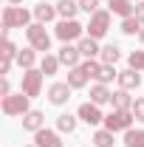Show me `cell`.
<instances>
[{
	"mask_svg": "<svg viewBox=\"0 0 144 147\" xmlns=\"http://www.w3.org/2000/svg\"><path fill=\"white\" fill-rule=\"evenodd\" d=\"M31 17H34V11H28L23 6H6L3 9V28L6 31H11V28H28Z\"/></svg>",
	"mask_w": 144,
	"mask_h": 147,
	"instance_id": "obj_1",
	"label": "cell"
},
{
	"mask_svg": "<svg viewBox=\"0 0 144 147\" xmlns=\"http://www.w3.org/2000/svg\"><path fill=\"white\" fill-rule=\"evenodd\" d=\"M26 40H28V45H31L34 51H42V54L51 51V37H48V31H45L42 23H31V26L26 28Z\"/></svg>",
	"mask_w": 144,
	"mask_h": 147,
	"instance_id": "obj_2",
	"label": "cell"
},
{
	"mask_svg": "<svg viewBox=\"0 0 144 147\" xmlns=\"http://www.w3.org/2000/svg\"><path fill=\"white\" fill-rule=\"evenodd\" d=\"M28 102H31V96H26V93H9V96H3V102H0V108L6 116H26L28 113Z\"/></svg>",
	"mask_w": 144,
	"mask_h": 147,
	"instance_id": "obj_3",
	"label": "cell"
},
{
	"mask_svg": "<svg viewBox=\"0 0 144 147\" xmlns=\"http://www.w3.org/2000/svg\"><path fill=\"white\" fill-rule=\"evenodd\" d=\"M133 122H136V116H133V110H110L108 116H105V127L113 130V133H127V130L133 127Z\"/></svg>",
	"mask_w": 144,
	"mask_h": 147,
	"instance_id": "obj_4",
	"label": "cell"
},
{
	"mask_svg": "<svg viewBox=\"0 0 144 147\" xmlns=\"http://www.w3.org/2000/svg\"><path fill=\"white\" fill-rule=\"evenodd\" d=\"M88 37H93V40H102V37L110 31V11L108 9H99L96 14H90V20H88Z\"/></svg>",
	"mask_w": 144,
	"mask_h": 147,
	"instance_id": "obj_5",
	"label": "cell"
},
{
	"mask_svg": "<svg viewBox=\"0 0 144 147\" xmlns=\"http://www.w3.org/2000/svg\"><path fill=\"white\" fill-rule=\"evenodd\" d=\"M85 26L79 23V20H59V26H57V37L62 40V42H79L82 37H85Z\"/></svg>",
	"mask_w": 144,
	"mask_h": 147,
	"instance_id": "obj_6",
	"label": "cell"
},
{
	"mask_svg": "<svg viewBox=\"0 0 144 147\" xmlns=\"http://www.w3.org/2000/svg\"><path fill=\"white\" fill-rule=\"evenodd\" d=\"M42 76L45 74L40 71V68H28V71H23V79H20V91L26 93V96H40L42 91Z\"/></svg>",
	"mask_w": 144,
	"mask_h": 147,
	"instance_id": "obj_7",
	"label": "cell"
},
{
	"mask_svg": "<svg viewBox=\"0 0 144 147\" xmlns=\"http://www.w3.org/2000/svg\"><path fill=\"white\" fill-rule=\"evenodd\" d=\"M76 116H79L85 125H93V127L105 122V113L99 110V105H93V102H82V105H79V110H76Z\"/></svg>",
	"mask_w": 144,
	"mask_h": 147,
	"instance_id": "obj_8",
	"label": "cell"
},
{
	"mask_svg": "<svg viewBox=\"0 0 144 147\" xmlns=\"http://www.w3.org/2000/svg\"><path fill=\"white\" fill-rule=\"evenodd\" d=\"M59 62L65 65V68H76V65H82V51H79V45H73V42H62V48H59Z\"/></svg>",
	"mask_w": 144,
	"mask_h": 147,
	"instance_id": "obj_9",
	"label": "cell"
},
{
	"mask_svg": "<svg viewBox=\"0 0 144 147\" xmlns=\"http://www.w3.org/2000/svg\"><path fill=\"white\" fill-rule=\"evenodd\" d=\"M71 91H73V88L68 85V82H54V85L48 88V102L59 108V105H65V102L71 99Z\"/></svg>",
	"mask_w": 144,
	"mask_h": 147,
	"instance_id": "obj_10",
	"label": "cell"
},
{
	"mask_svg": "<svg viewBox=\"0 0 144 147\" xmlns=\"http://www.w3.org/2000/svg\"><path fill=\"white\" fill-rule=\"evenodd\" d=\"M34 144L37 147H62V139H59V133L42 127V130H37V133H34Z\"/></svg>",
	"mask_w": 144,
	"mask_h": 147,
	"instance_id": "obj_11",
	"label": "cell"
},
{
	"mask_svg": "<svg viewBox=\"0 0 144 147\" xmlns=\"http://www.w3.org/2000/svg\"><path fill=\"white\" fill-rule=\"evenodd\" d=\"M108 11L124 20V17H133V14H136V6H133L130 0H108Z\"/></svg>",
	"mask_w": 144,
	"mask_h": 147,
	"instance_id": "obj_12",
	"label": "cell"
},
{
	"mask_svg": "<svg viewBox=\"0 0 144 147\" xmlns=\"http://www.w3.org/2000/svg\"><path fill=\"white\" fill-rule=\"evenodd\" d=\"M141 85V74L133 71V68H124V71H119V88H124V91H136Z\"/></svg>",
	"mask_w": 144,
	"mask_h": 147,
	"instance_id": "obj_13",
	"label": "cell"
},
{
	"mask_svg": "<svg viewBox=\"0 0 144 147\" xmlns=\"http://www.w3.org/2000/svg\"><path fill=\"white\" fill-rule=\"evenodd\" d=\"M45 127V116H42V110H28L26 116H23V130H31V133H37V130Z\"/></svg>",
	"mask_w": 144,
	"mask_h": 147,
	"instance_id": "obj_14",
	"label": "cell"
},
{
	"mask_svg": "<svg viewBox=\"0 0 144 147\" xmlns=\"http://www.w3.org/2000/svg\"><path fill=\"white\" fill-rule=\"evenodd\" d=\"M133 102H136V96H130V91H124V88L113 91V99H110L113 110H130V108H133Z\"/></svg>",
	"mask_w": 144,
	"mask_h": 147,
	"instance_id": "obj_15",
	"label": "cell"
},
{
	"mask_svg": "<svg viewBox=\"0 0 144 147\" xmlns=\"http://www.w3.org/2000/svg\"><path fill=\"white\" fill-rule=\"evenodd\" d=\"M110 99H113V91H110L108 85L96 82V85L90 88V102H93V105H99V108H102V105H108Z\"/></svg>",
	"mask_w": 144,
	"mask_h": 147,
	"instance_id": "obj_16",
	"label": "cell"
},
{
	"mask_svg": "<svg viewBox=\"0 0 144 147\" xmlns=\"http://www.w3.org/2000/svg\"><path fill=\"white\" fill-rule=\"evenodd\" d=\"M76 45H79V51H82V57H85V59H96V57L102 54L99 40H93V37H82Z\"/></svg>",
	"mask_w": 144,
	"mask_h": 147,
	"instance_id": "obj_17",
	"label": "cell"
},
{
	"mask_svg": "<svg viewBox=\"0 0 144 147\" xmlns=\"http://www.w3.org/2000/svg\"><path fill=\"white\" fill-rule=\"evenodd\" d=\"M65 82L76 91V88H85V85H88L90 76L85 74V68H82V65H76V68H68V79H65Z\"/></svg>",
	"mask_w": 144,
	"mask_h": 147,
	"instance_id": "obj_18",
	"label": "cell"
},
{
	"mask_svg": "<svg viewBox=\"0 0 144 147\" xmlns=\"http://www.w3.org/2000/svg\"><path fill=\"white\" fill-rule=\"evenodd\" d=\"M76 11H82L79 9V0H59L57 3V14L62 20H76Z\"/></svg>",
	"mask_w": 144,
	"mask_h": 147,
	"instance_id": "obj_19",
	"label": "cell"
},
{
	"mask_svg": "<svg viewBox=\"0 0 144 147\" xmlns=\"http://www.w3.org/2000/svg\"><path fill=\"white\" fill-rule=\"evenodd\" d=\"M57 17V6H48V3H37L34 6V20L37 23H51V20Z\"/></svg>",
	"mask_w": 144,
	"mask_h": 147,
	"instance_id": "obj_20",
	"label": "cell"
},
{
	"mask_svg": "<svg viewBox=\"0 0 144 147\" xmlns=\"http://www.w3.org/2000/svg\"><path fill=\"white\" fill-rule=\"evenodd\" d=\"M76 125H79V116H71V113L57 116V130L59 133H76Z\"/></svg>",
	"mask_w": 144,
	"mask_h": 147,
	"instance_id": "obj_21",
	"label": "cell"
},
{
	"mask_svg": "<svg viewBox=\"0 0 144 147\" xmlns=\"http://www.w3.org/2000/svg\"><path fill=\"white\" fill-rule=\"evenodd\" d=\"M119 57H122V48H119L116 42H110V45H105V48H102L99 62H102V65H116V62H119Z\"/></svg>",
	"mask_w": 144,
	"mask_h": 147,
	"instance_id": "obj_22",
	"label": "cell"
},
{
	"mask_svg": "<svg viewBox=\"0 0 144 147\" xmlns=\"http://www.w3.org/2000/svg\"><path fill=\"white\" fill-rule=\"evenodd\" d=\"M59 57H54V54H42V59H40V71L45 74V76H54L57 71H59Z\"/></svg>",
	"mask_w": 144,
	"mask_h": 147,
	"instance_id": "obj_23",
	"label": "cell"
},
{
	"mask_svg": "<svg viewBox=\"0 0 144 147\" xmlns=\"http://www.w3.org/2000/svg\"><path fill=\"white\" fill-rule=\"evenodd\" d=\"M34 62H37V51L28 45V48H23L17 54V65L23 68V71H28V68H34Z\"/></svg>",
	"mask_w": 144,
	"mask_h": 147,
	"instance_id": "obj_24",
	"label": "cell"
},
{
	"mask_svg": "<svg viewBox=\"0 0 144 147\" xmlns=\"http://www.w3.org/2000/svg\"><path fill=\"white\" fill-rule=\"evenodd\" d=\"M124 147H144V127H130L124 133Z\"/></svg>",
	"mask_w": 144,
	"mask_h": 147,
	"instance_id": "obj_25",
	"label": "cell"
},
{
	"mask_svg": "<svg viewBox=\"0 0 144 147\" xmlns=\"http://www.w3.org/2000/svg\"><path fill=\"white\" fill-rule=\"evenodd\" d=\"M93 147H113V130L102 127L93 133Z\"/></svg>",
	"mask_w": 144,
	"mask_h": 147,
	"instance_id": "obj_26",
	"label": "cell"
},
{
	"mask_svg": "<svg viewBox=\"0 0 144 147\" xmlns=\"http://www.w3.org/2000/svg\"><path fill=\"white\" fill-rule=\"evenodd\" d=\"M17 48H14V42L9 40V37H3V42H0V57L3 59H17Z\"/></svg>",
	"mask_w": 144,
	"mask_h": 147,
	"instance_id": "obj_27",
	"label": "cell"
},
{
	"mask_svg": "<svg viewBox=\"0 0 144 147\" xmlns=\"http://www.w3.org/2000/svg\"><path fill=\"white\" fill-rule=\"evenodd\" d=\"M141 31V23L136 17H124L122 20V34H127V37H133V34H139Z\"/></svg>",
	"mask_w": 144,
	"mask_h": 147,
	"instance_id": "obj_28",
	"label": "cell"
},
{
	"mask_svg": "<svg viewBox=\"0 0 144 147\" xmlns=\"http://www.w3.org/2000/svg\"><path fill=\"white\" fill-rule=\"evenodd\" d=\"M113 79H119V71H116L113 65H102V71H99V76H96V82L108 85V82H113Z\"/></svg>",
	"mask_w": 144,
	"mask_h": 147,
	"instance_id": "obj_29",
	"label": "cell"
},
{
	"mask_svg": "<svg viewBox=\"0 0 144 147\" xmlns=\"http://www.w3.org/2000/svg\"><path fill=\"white\" fill-rule=\"evenodd\" d=\"M127 68H133V71H144V51H133V54L127 57Z\"/></svg>",
	"mask_w": 144,
	"mask_h": 147,
	"instance_id": "obj_30",
	"label": "cell"
},
{
	"mask_svg": "<svg viewBox=\"0 0 144 147\" xmlns=\"http://www.w3.org/2000/svg\"><path fill=\"white\" fill-rule=\"evenodd\" d=\"M82 68H85V74H88L90 79H96L99 71H102V62H99V59H85V62H82Z\"/></svg>",
	"mask_w": 144,
	"mask_h": 147,
	"instance_id": "obj_31",
	"label": "cell"
},
{
	"mask_svg": "<svg viewBox=\"0 0 144 147\" xmlns=\"http://www.w3.org/2000/svg\"><path fill=\"white\" fill-rule=\"evenodd\" d=\"M133 116H136V122H144V96H136V102H133Z\"/></svg>",
	"mask_w": 144,
	"mask_h": 147,
	"instance_id": "obj_32",
	"label": "cell"
},
{
	"mask_svg": "<svg viewBox=\"0 0 144 147\" xmlns=\"http://www.w3.org/2000/svg\"><path fill=\"white\" fill-rule=\"evenodd\" d=\"M79 9L88 11V14H96L99 11V0H79Z\"/></svg>",
	"mask_w": 144,
	"mask_h": 147,
	"instance_id": "obj_33",
	"label": "cell"
},
{
	"mask_svg": "<svg viewBox=\"0 0 144 147\" xmlns=\"http://www.w3.org/2000/svg\"><path fill=\"white\" fill-rule=\"evenodd\" d=\"M9 93H11V82L3 76V82H0V96H9Z\"/></svg>",
	"mask_w": 144,
	"mask_h": 147,
	"instance_id": "obj_34",
	"label": "cell"
},
{
	"mask_svg": "<svg viewBox=\"0 0 144 147\" xmlns=\"http://www.w3.org/2000/svg\"><path fill=\"white\" fill-rule=\"evenodd\" d=\"M133 17H136V20H139V23L144 26V0L139 3V6H136V14H133Z\"/></svg>",
	"mask_w": 144,
	"mask_h": 147,
	"instance_id": "obj_35",
	"label": "cell"
},
{
	"mask_svg": "<svg viewBox=\"0 0 144 147\" xmlns=\"http://www.w3.org/2000/svg\"><path fill=\"white\" fill-rule=\"evenodd\" d=\"M11 62H14V59H3V62H0V74H3V76L11 71Z\"/></svg>",
	"mask_w": 144,
	"mask_h": 147,
	"instance_id": "obj_36",
	"label": "cell"
},
{
	"mask_svg": "<svg viewBox=\"0 0 144 147\" xmlns=\"http://www.w3.org/2000/svg\"><path fill=\"white\" fill-rule=\"evenodd\" d=\"M139 42L144 45V26H141V31H139Z\"/></svg>",
	"mask_w": 144,
	"mask_h": 147,
	"instance_id": "obj_37",
	"label": "cell"
},
{
	"mask_svg": "<svg viewBox=\"0 0 144 147\" xmlns=\"http://www.w3.org/2000/svg\"><path fill=\"white\" fill-rule=\"evenodd\" d=\"M6 3H9V6H17V3H23V0H6Z\"/></svg>",
	"mask_w": 144,
	"mask_h": 147,
	"instance_id": "obj_38",
	"label": "cell"
},
{
	"mask_svg": "<svg viewBox=\"0 0 144 147\" xmlns=\"http://www.w3.org/2000/svg\"><path fill=\"white\" fill-rule=\"evenodd\" d=\"M90 147H93V144H90Z\"/></svg>",
	"mask_w": 144,
	"mask_h": 147,
	"instance_id": "obj_39",
	"label": "cell"
}]
</instances>
